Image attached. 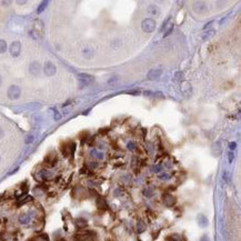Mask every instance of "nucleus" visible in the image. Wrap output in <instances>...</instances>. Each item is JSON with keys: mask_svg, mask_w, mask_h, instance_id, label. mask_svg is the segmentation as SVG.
Listing matches in <instances>:
<instances>
[{"mask_svg": "<svg viewBox=\"0 0 241 241\" xmlns=\"http://www.w3.org/2000/svg\"><path fill=\"white\" fill-rule=\"evenodd\" d=\"M141 29L143 32L151 33L156 29V21L152 18H147L141 22Z\"/></svg>", "mask_w": 241, "mask_h": 241, "instance_id": "obj_1", "label": "nucleus"}, {"mask_svg": "<svg viewBox=\"0 0 241 241\" xmlns=\"http://www.w3.org/2000/svg\"><path fill=\"white\" fill-rule=\"evenodd\" d=\"M78 80H79V85H80V88L83 87H87L89 85H91L94 81V78L92 76L88 75V73H79L78 75Z\"/></svg>", "mask_w": 241, "mask_h": 241, "instance_id": "obj_2", "label": "nucleus"}, {"mask_svg": "<svg viewBox=\"0 0 241 241\" xmlns=\"http://www.w3.org/2000/svg\"><path fill=\"white\" fill-rule=\"evenodd\" d=\"M192 9L194 10V12H197L199 15H205L209 11L208 6L203 1H194L193 5H192Z\"/></svg>", "mask_w": 241, "mask_h": 241, "instance_id": "obj_3", "label": "nucleus"}, {"mask_svg": "<svg viewBox=\"0 0 241 241\" xmlns=\"http://www.w3.org/2000/svg\"><path fill=\"white\" fill-rule=\"evenodd\" d=\"M8 97L10 98L11 100H16L20 97V93H21V90L18 86L14 85V86H10L8 88Z\"/></svg>", "mask_w": 241, "mask_h": 241, "instance_id": "obj_4", "label": "nucleus"}, {"mask_svg": "<svg viewBox=\"0 0 241 241\" xmlns=\"http://www.w3.org/2000/svg\"><path fill=\"white\" fill-rule=\"evenodd\" d=\"M44 75L46 76L51 77V76H53L56 73L57 68H56V66L51 62V61H47L44 66Z\"/></svg>", "mask_w": 241, "mask_h": 241, "instance_id": "obj_5", "label": "nucleus"}, {"mask_svg": "<svg viewBox=\"0 0 241 241\" xmlns=\"http://www.w3.org/2000/svg\"><path fill=\"white\" fill-rule=\"evenodd\" d=\"M20 50H21V44L19 41H14L10 44V48H9V51H10L11 56L17 58L18 56L20 55Z\"/></svg>", "mask_w": 241, "mask_h": 241, "instance_id": "obj_6", "label": "nucleus"}, {"mask_svg": "<svg viewBox=\"0 0 241 241\" xmlns=\"http://www.w3.org/2000/svg\"><path fill=\"white\" fill-rule=\"evenodd\" d=\"M162 201H164V206L170 208V207H173L176 205V198L170 193H164L162 194Z\"/></svg>", "mask_w": 241, "mask_h": 241, "instance_id": "obj_7", "label": "nucleus"}, {"mask_svg": "<svg viewBox=\"0 0 241 241\" xmlns=\"http://www.w3.org/2000/svg\"><path fill=\"white\" fill-rule=\"evenodd\" d=\"M161 76H162V70L161 69H151L147 73V79L150 81H155L158 80Z\"/></svg>", "mask_w": 241, "mask_h": 241, "instance_id": "obj_8", "label": "nucleus"}, {"mask_svg": "<svg viewBox=\"0 0 241 241\" xmlns=\"http://www.w3.org/2000/svg\"><path fill=\"white\" fill-rule=\"evenodd\" d=\"M214 36H216V30L211 29V30H207V31H205V32H201L199 38L201 39L202 41H209V40L214 38Z\"/></svg>", "mask_w": 241, "mask_h": 241, "instance_id": "obj_9", "label": "nucleus"}, {"mask_svg": "<svg viewBox=\"0 0 241 241\" xmlns=\"http://www.w3.org/2000/svg\"><path fill=\"white\" fill-rule=\"evenodd\" d=\"M181 91H182L183 97L186 98V99H189V98L191 97V94H192L191 85H190L189 82H185V83H183L182 88H181Z\"/></svg>", "mask_w": 241, "mask_h": 241, "instance_id": "obj_10", "label": "nucleus"}, {"mask_svg": "<svg viewBox=\"0 0 241 241\" xmlns=\"http://www.w3.org/2000/svg\"><path fill=\"white\" fill-rule=\"evenodd\" d=\"M146 11H147V14L151 17H158L159 15H160V9H159L158 6H156V5H149L147 7V9H146Z\"/></svg>", "mask_w": 241, "mask_h": 241, "instance_id": "obj_11", "label": "nucleus"}, {"mask_svg": "<svg viewBox=\"0 0 241 241\" xmlns=\"http://www.w3.org/2000/svg\"><path fill=\"white\" fill-rule=\"evenodd\" d=\"M40 69H41V67H40V64H39L38 61H33L30 64V67H29V71H30L31 75L33 76H38L40 73Z\"/></svg>", "mask_w": 241, "mask_h": 241, "instance_id": "obj_12", "label": "nucleus"}, {"mask_svg": "<svg viewBox=\"0 0 241 241\" xmlns=\"http://www.w3.org/2000/svg\"><path fill=\"white\" fill-rule=\"evenodd\" d=\"M57 156H56V153H53V155H48L47 157H46V159H44V164H47V167H55V164H57Z\"/></svg>", "mask_w": 241, "mask_h": 241, "instance_id": "obj_13", "label": "nucleus"}, {"mask_svg": "<svg viewBox=\"0 0 241 241\" xmlns=\"http://www.w3.org/2000/svg\"><path fill=\"white\" fill-rule=\"evenodd\" d=\"M197 221H198V225H199L200 227H202V228L208 227V225H209V221H208V219H207V217H206L205 214H199L198 218H197Z\"/></svg>", "mask_w": 241, "mask_h": 241, "instance_id": "obj_14", "label": "nucleus"}, {"mask_svg": "<svg viewBox=\"0 0 241 241\" xmlns=\"http://www.w3.org/2000/svg\"><path fill=\"white\" fill-rule=\"evenodd\" d=\"M97 207H98V209H100V210H107V209H108L107 201H106L102 197H98L97 198Z\"/></svg>", "mask_w": 241, "mask_h": 241, "instance_id": "obj_15", "label": "nucleus"}, {"mask_svg": "<svg viewBox=\"0 0 241 241\" xmlns=\"http://www.w3.org/2000/svg\"><path fill=\"white\" fill-rule=\"evenodd\" d=\"M82 55L86 57L87 59H91L92 57L94 56V50L92 49V48H90V47H86V48H83L82 49Z\"/></svg>", "mask_w": 241, "mask_h": 241, "instance_id": "obj_16", "label": "nucleus"}, {"mask_svg": "<svg viewBox=\"0 0 241 241\" xmlns=\"http://www.w3.org/2000/svg\"><path fill=\"white\" fill-rule=\"evenodd\" d=\"M30 219H31V217L29 214H21L19 216V218H18V221H19L21 225H27V223H29Z\"/></svg>", "mask_w": 241, "mask_h": 241, "instance_id": "obj_17", "label": "nucleus"}, {"mask_svg": "<svg viewBox=\"0 0 241 241\" xmlns=\"http://www.w3.org/2000/svg\"><path fill=\"white\" fill-rule=\"evenodd\" d=\"M75 223H76V226L79 228V229H82V228L87 227V225H88L87 220L86 219H82V218H78V219H76Z\"/></svg>", "mask_w": 241, "mask_h": 241, "instance_id": "obj_18", "label": "nucleus"}, {"mask_svg": "<svg viewBox=\"0 0 241 241\" xmlns=\"http://www.w3.org/2000/svg\"><path fill=\"white\" fill-rule=\"evenodd\" d=\"M39 176H40V178H41L42 180H48L49 178H51V172H49L46 169H42L41 171L39 172Z\"/></svg>", "mask_w": 241, "mask_h": 241, "instance_id": "obj_19", "label": "nucleus"}, {"mask_svg": "<svg viewBox=\"0 0 241 241\" xmlns=\"http://www.w3.org/2000/svg\"><path fill=\"white\" fill-rule=\"evenodd\" d=\"M42 28H44L42 21H40V20H36V21H35V29H33V31L40 33V32H42Z\"/></svg>", "mask_w": 241, "mask_h": 241, "instance_id": "obj_20", "label": "nucleus"}, {"mask_svg": "<svg viewBox=\"0 0 241 241\" xmlns=\"http://www.w3.org/2000/svg\"><path fill=\"white\" fill-rule=\"evenodd\" d=\"M144 230H146V223L142 220H139L138 223H137V231H138V233H141Z\"/></svg>", "mask_w": 241, "mask_h": 241, "instance_id": "obj_21", "label": "nucleus"}, {"mask_svg": "<svg viewBox=\"0 0 241 241\" xmlns=\"http://www.w3.org/2000/svg\"><path fill=\"white\" fill-rule=\"evenodd\" d=\"M48 3H49V2H48V1H42V2H41V3H40V5H39L38 9H37V14H39V15L41 14L42 11H44V9L47 8V6H48Z\"/></svg>", "mask_w": 241, "mask_h": 241, "instance_id": "obj_22", "label": "nucleus"}, {"mask_svg": "<svg viewBox=\"0 0 241 241\" xmlns=\"http://www.w3.org/2000/svg\"><path fill=\"white\" fill-rule=\"evenodd\" d=\"M31 200H32V198L29 197V196H26V197L23 198V199H21V200H19V201H18V203H17V206H18V207H20V206L25 205V203L29 202V201H31Z\"/></svg>", "mask_w": 241, "mask_h": 241, "instance_id": "obj_23", "label": "nucleus"}, {"mask_svg": "<svg viewBox=\"0 0 241 241\" xmlns=\"http://www.w3.org/2000/svg\"><path fill=\"white\" fill-rule=\"evenodd\" d=\"M143 194L147 198H151L153 196V189L152 188H146L143 191Z\"/></svg>", "mask_w": 241, "mask_h": 241, "instance_id": "obj_24", "label": "nucleus"}, {"mask_svg": "<svg viewBox=\"0 0 241 241\" xmlns=\"http://www.w3.org/2000/svg\"><path fill=\"white\" fill-rule=\"evenodd\" d=\"M7 50V42L5 40H0V53H3Z\"/></svg>", "mask_w": 241, "mask_h": 241, "instance_id": "obj_25", "label": "nucleus"}, {"mask_svg": "<svg viewBox=\"0 0 241 241\" xmlns=\"http://www.w3.org/2000/svg\"><path fill=\"white\" fill-rule=\"evenodd\" d=\"M90 153H91L92 156H96V157H97L98 159H102V158H103V155H102V153H101V152H98V151H97L96 149L91 150V152H90Z\"/></svg>", "mask_w": 241, "mask_h": 241, "instance_id": "obj_26", "label": "nucleus"}, {"mask_svg": "<svg viewBox=\"0 0 241 241\" xmlns=\"http://www.w3.org/2000/svg\"><path fill=\"white\" fill-rule=\"evenodd\" d=\"M127 148H128V149H129V150H131V151H132V150L136 149V143H135V142H132V141L128 142Z\"/></svg>", "mask_w": 241, "mask_h": 241, "instance_id": "obj_27", "label": "nucleus"}, {"mask_svg": "<svg viewBox=\"0 0 241 241\" xmlns=\"http://www.w3.org/2000/svg\"><path fill=\"white\" fill-rule=\"evenodd\" d=\"M159 179H161V180H168V179H170V175H168V173H161V175H159Z\"/></svg>", "mask_w": 241, "mask_h": 241, "instance_id": "obj_28", "label": "nucleus"}, {"mask_svg": "<svg viewBox=\"0 0 241 241\" xmlns=\"http://www.w3.org/2000/svg\"><path fill=\"white\" fill-rule=\"evenodd\" d=\"M33 141V136L32 135H29V136H27L26 137V140H25V142L27 144H29V143H31V142Z\"/></svg>", "mask_w": 241, "mask_h": 241, "instance_id": "obj_29", "label": "nucleus"}, {"mask_svg": "<svg viewBox=\"0 0 241 241\" xmlns=\"http://www.w3.org/2000/svg\"><path fill=\"white\" fill-rule=\"evenodd\" d=\"M172 31H173V25L170 26L169 29H168V30L166 31V33H164V38H166V37H168V36H170V35H171V33H172Z\"/></svg>", "mask_w": 241, "mask_h": 241, "instance_id": "obj_30", "label": "nucleus"}, {"mask_svg": "<svg viewBox=\"0 0 241 241\" xmlns=\"http://www.w3.org/2000/svg\"><path fill=\"white\" fill-rule=\"evenodd\" d=\"M151 170H152L153 172H156V173H158V172L161 171V166H153Z\"/></svg>", "mask_w": 241, "mask_h": 241, "instance_id": "obj_31", "label": "nucleus"}, {"mask_svg": "<svg viewBox=\"0 0 241 241\" xmlns=\"http://www.w3.org/2000/svg\"><path fill=\"white\" fill-rule=\"evenodd\" d=\"M229 148H230V150H235L237 148V143L236 142H230L229 143Z\"/></svg>", "mask_w": 241, "mask_h": 241, "instance_id": "obj_32", "label": "nucleus"}, {"mask_svg": "<svg viewBox=\"0 0 241 241\" xmlns=\"http://www.w3.org/2000/svg\"><path fill=\"white\" fill-rule=\"evenodd\" d=\"M180 76H183V73H182V72H177V73H176V78H175V80H176V81L180 80Z\"/></svg>", "mask_w": 241, "mask_h": 241, "instance_id": "obj_33", "label": "nucleus"}, {"mask_svg": "<svg viewBox=\"0 0 241 241\" xmlns=\"http://www.w3.org/2000/svg\"><path fill=\"white\" fill-rule=\"evenodd\" d=\"M233 158H235V155L232 152H229V162H232Z\"/></svg>", "mask_w": 241, "mask_h": 241, "instance_id": "obj_34", "label": "nucleus"}, {"mask_svg": "<svg viewBox=\"0 0 241 241\" xmlns=\"http://www.w3.org/2000/svg\"><path fill=\"white\" fill-rule=\"evenodd\" d=\"M97 166H98L97 162H90V164H89V167H90V168H97Z\"/></svg>", "mask_w": 241, "mask_h": 241, "instance_id": "obj_35", "label": "nucleus"}, {"mask_svg": "<svg viewBox=\"0 0 241 241\" xmlns=\"http://www.w3.org/2000/svg\"><path fill=\"white\" fill-rule=\"evenodd\" d=\"M212 23H214V21H209V22H207V25L203 26V29H207V28H209L211 25H212Z\"/></svg>", "mask_w": 241, "mask_h": 241, "instance_id": "obj_36", "label": "nucleus"}, {"mask_svg": "<svg viewBox=\"0 0 241 241\" xmlns=\"http://www.w3.org/2000/svg\"><path fill=\"white\" fill-rule=\"evenodd\" d=\"M61 118V116L58 114V111H56V114H55V120H59Z\"/></svg>", "mask_w": 241, "mask_h": 241, "instance_id": "obj_37", "label": "nucleus"}, {"mask_svg": "<svg viewBox=\"0 0 241 241\" xmlns=\"http://www.w3.org/2000/svg\"><path fill=\"white\" fill-rule=\"evenodd\" d=\"M139 92H140L139 90H130V91H129V93H130V94H135V96H136V94H138Z\"/></svg>", "mask_w": 241, "mask_h": 241, "instance_id": "obj_38", "label": "nucleus"}, {"mask_svg": "<svg viewBox=\"0 0 241 241\" xmlns=\"http://www.w3.org/2000/svg\"><path fill=\"white\" fill-rule=\"evenodd\" d=\"M200 241H210V240H209V238L207 236H202L201 239H200Z\"/></svg>", "mask_w": 241, "mask_h": 241, "instance_id": "obj_39", "label": "nucleus"}, {"mask_svg": "<svg viewBox=\"0 0 241 241\" xmlns=\"http://www.w3.org/2000/svg\"><path fill=\"white\" fill-rule=\"evenodd\" d=\"M2 136H3V131H2V129L0 128V138H1Z\"/></svg>", "mask_w": 241, "mask_h": 241, "instance_id": "obj_40", "label": "nucleus"}, {"mask_svg": "<svg viewBox=\"0 0 241 241\" xmlns=\"http://www.w3.org/2000/svg\"><path fill=\"white\" fill-rule=\"evenodd\" d=\"M0 83H1V77H0Z\"/></svg>", "mask_w": 241, "mask_h": 241, "instance_id": "obj_41", "label": "nucleus"}]
</instances>
